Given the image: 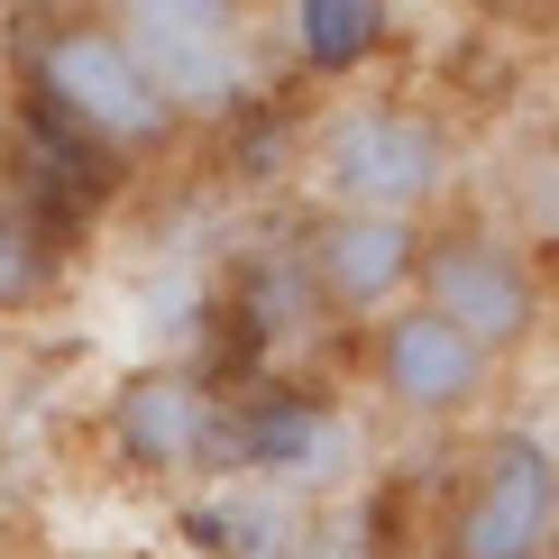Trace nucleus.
<instances>
[{"instance_id":"1","label":"nucleus","mask_w":559,"mask_h":559,"mask_svg":"<svg viewBox=\"0 0 559 559\" xmlns=\"http://www.w3.org/2000/svg\"><path fill=\"white\" fill-rule=\"evenodd\" d=\"M440 175H450V138L423 110H348L321 138V183L340 193V212L367 221H404L413 202L440 193Z\"/></svg>"},{"instance_id":"2","label":"nucleus","mask_w":559,"mask_h":559,"mask_svg":"<svg viewBox=\"0 0 559 559\" xmlns=\"http://www.w3.org/2000/svg\"><path fill=\"white\" fill-rule=\"evenodd\" d=\"M129 56L138 74L156 83V102L166 110H229L239 102V19L229 10H193V0H147V10H129Z\"/></svg>"},{"instance_id":"3","label":"nucleus","mask_w":559,"mask_h":559,"mask_svg":"<svg viewBox=\"0 0 559 559\" xmlns=\"http://www.w3.org/2000/svg\"><path fill=\"white\" fill-rule=\"evenodd\" d=\"M46 92H56V110L74 129L120 138V147H147V138H166V120H175V110L156 102V83L138 74L120 28H64L46 46Z\"/></svg>"},{"instance_id":"4","label":"nucleus","mask_w":559,"mask_h":559,"mask_svg":"<svg viewBox=\"0 0 559 559\" xmlns=\"http://www.w3.org/2000/svg\"><path fill=\"white\" fill-rule=\"evenodd\" d=\"M423 285H431L423 312L450 321L477 358H486V348L532 340V321H542L532 266L514 258V248H496V239H440V248H423Z\"/></svg>"},{"instance_id":"5","label":"nucleus","mask_w":559,"mask_h":559,"mask_svg":"<svg viewBox=\"0 0 559 559\" xmlns=\"http://www.w3.org/2000/svg\"><path fill=\"white\" fill-rule=\"evenodd\" d=\"M550 523H559V468H550V450L496 440L486 468L468 477V496H459L450 559H542Z\"/></svg>"},{"instance_id":"6","label":"nucleus","mask_w":559,"mask_h":559,"mask_svg":"<svg viewBox=\"0 0 559 559\" xmlns=\"http://www.w3.org/2000/svg\"><path fill=\"white\" fill-rule=\"evenodd\" d=\"M413 275H423V239H413V221H367V212L321 221L312 285L331 294L340 312H377V302H394Z\"/></svg>"},{"instance_id":"7","label":"nucleus","mask_w":559,"mask_h":559,"mask_svg":"<svg viewBox=\"0 0 559 559\" xmlns=\"http://www.w3.org/2000/svg\"><path fill=\"white\" fill-rule=\"evenodd\" d=\"M377 377H385V394L404 413H459L486 385V358L450 331V321L404 312V321H385V340H377Z\"/></svg>"},{"instance_id":"8","label":"nucleus","mask_w":559,"mask_h":559,"mask_svg":"<svg viewBox=\"0 0 559 559\" xmlns=\"http://www.w3.org/2000/svg\"><path fill=\"white\" fill-rule=\"evenodd\" d=\"M202 440H212V394L193 377H138L120 394V450L129 459L183 468V459H202Z\"/></svg>"},{"instance_id":"9","label":"nucleus","mask_w":559,"mask_h":559,"mask_svg":"<svg viewBox=\"0 0 559 559\" xmlns=\"http://www.w3.org/2000/svg\"><path fill=\"white\" fill-rule=\"evenodd\" d=\"M294 46H302V64H321V74L367 64L385 46V10L377 0H302L294 10Z\"/></svg>"},{"instance_id":"10","label":"nucleus","mask_w":559,"mask_h":559,"mask_svg":"<svg viewBox=\"0 0 559 559\" xmlns=\"http://www.w3.org/2000/svg\"><path fill=\"white\" fill-rule=\"evenodd\" d=\"M193 542H212L229 559H275V550H285V514H275V504H202Z\"/></svg>"},{"instance_id":"11","label":"nucleus","mask_w":559,"mask_h":559,"mask_svg":"<svg viewBox=\"0 0 559 559\" xmlns=\"http://www.w3.org/2000/svg\"><path fill=\"white\" fill-rule=\"evenodd\" d=\"M46 285H56V258H46V239H37L28 221L0 212V312H28Z\"/></svg>"},{"instance_id":"12","label":"nucleus","mask_w":559,"mask_h":559,"mask_svg":"<svg viewBox=\"0 0 559 559\" xmlns=\"http://www.w3.org/2000/svg\"><path fill=\"white\" fill-rule=\"evenodd\" d=\"M312 440H321V413H312V404H266L258 423H248V459H266V468H294Z\"/></svg>"}]
</instances>
